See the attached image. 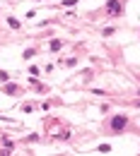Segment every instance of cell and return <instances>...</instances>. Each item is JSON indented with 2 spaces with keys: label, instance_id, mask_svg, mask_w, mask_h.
I'll return each instance as SVG.
<instances>
[{
  "label": "cell",
  "instance_id": "1",
  "mask_svg": "<svg viewBox=\"0 0 140 156\" xmlns=\"http://www.w3.org/2000/svg\"><path fill=\"white\" fill-rule=\"evenodd\" d=\"M126 122H128V118H126V115H116L114 120H111V127H114V130H123Z\"/></svg>",
  "mask_w": 140,
  "mask_h": 156
},
{
  "label": "cell",
  "instance_id": "2",
  "mask_svg": "<svg viewBox=\"0 0 140 156\" xmlns=\"http://www.w3.org/2000/svg\"><path fill=\"white\" fill-rule=\"evenodd\" d=\"M106 10H109V15H119L121 12V2L119 0H111V2L106 5Z\"/></svg>",
  "mask_w": 140,
  "mask_h": 156
},
{
  "label": "cell",
  "instance_id": "3",
  "mask_svg": "<svg viewBox=\"0 0 140 156\" xmlns=\"http://www.w3.org/2000/svg\"><path fill=\"white\" fill-rule=\"evenodd\" d=\"M7 24H10V27H12V29H17V27H20V22L15 20V17H7Z\"/></svg>",
  "mask_w": 140,
  "mask_h": 156
}]
</instances>
